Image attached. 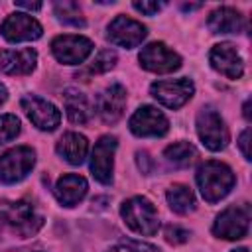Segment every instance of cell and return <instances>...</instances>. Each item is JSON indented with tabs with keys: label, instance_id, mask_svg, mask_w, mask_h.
<instances>
[{
	"label": "cell",
	"instance_id": "cell-1",
	"mask_svg": "<svg viewBox=\"0 0 252 252\" xmlns=\"http://www.w3.org/2000/svg\"><path fill=\"white\" fill-rule=\"evenodd\" d=\"M195 181H197V187H199L203 199L207 203H217L230 193V189L236 183V177L226 163L209 159L197 167Z\"/></svg>",
	"mask_w": 252,
	"mask_h": 252
},
{
	"label": "cell",
	"instance_id": "cell-2",
	"mask_svg": "<svg viewBox=\"0 0 252 252\" xmlns=\"http://www.w3.org/2000/svg\"><path fill=\"white\" fill-rule=\"evenodd\" d=\"M0 224H4L10 232H14L20 238H30L41 228L43 217L35 211L33 203L28 199L2 201L0 203Z\"/></svg>",
	"mask_w": 252,
	"mask_h": 252
},
{
	"label": "cell",
	"instance_id": "cell-3",
	"mask_svg": "<svg viewBox=\"0 0 252 252\" xmlns=\"http://www.w3.org/2000/svg\"><path fill=\"white\" fill-rule=\"evenodd\" d=\"M120 217L132 232L142 236H154L159 228V219L154 203L142 195L126 199L120 207Z\"/></svg>",
	"mask_w": 252,
	"mask_h": 252
},
{
	"label": "cell",
	"instance_id": "cell-4",
	"mask_svg": "<svg viewBox=\"0 0 252 252\" xmlns=\"http://www.w3.org/2000/svg\"><path fill=\"white\" fill-rule=\"evenodd\" d=\"M197 136L201 144L211 152H220L226 148L230 134L222 116L213 106H203L197 112Z\"/></svg>",
	"mask_w": 252,
	"mask_h": 252
},
{
	"label": "cell",
	"instance_id": "cell-5",
	"mask_svg": "<svg viewBox=\"0 0 252 252\" xmlns=\"http://www.w3.org/2000/svg\"><path fill=\"white\" fill-rule=\"evenodd\" d=\"M250 228V205H232L217 215L213 222V234L224 240H240L248 234Z\"/></svg>",
	"mask_w": 252,
	"mask_h": 252
},
{
	"label": "cell",
	"instance_id": "cell-6",
	"mask_svg": "<svg viewBox=\"0 0 252 252\" xmlns=\"http://www.w3.org/2000/svg\"><path fill=\"white\" fill-rule=\"evenodd\" d=\"M35 165V150L30 146H16L0 156V181L6 185L18 183Z\"/></svg>",
	"mask_w": 252,
	"mask_h": 252
},
{
	"label": "cell",
	"instance_id": "cell-7",
	"mask_svg": "<svg viewBox=\"0 0 252 252\" xmlns=\"http://www.w3.org/2000/svg\"><path fill=\"white\" fill-rule=\"evenodd\" d=\"M128 128L138 138H161L169 130L167 116L152 104H142L128 120Z\"/></svg>",
	"mask_w": 252,
	"mask_h": 252
},
{
	"label": "cell",
	"instance_id": "cell-8",
	"mask_svg": "<svg viewBox=\"0 0 252 252\" xmlns=\"http://www.w3.org/2000/svg\"><path fill=\"white\" fill-rule=\"evenodd\" d=\"M150 94L159 104L175 110L191 100V96L195 94V85L187 77L173 79V81H156L150 85Z\"/></svg>",
	"mask_w": 252,
	"mask_h": 252
},
{
	"label": "cell",
	"instance_id": "cell-9",
	"mask_svg": "<svg viewBox=\"0 0 252 252\" xmlns=\"http://www.w3.org/2000/svg\"><path fill=\"white\" fill-rule=\"evenodd\" d=\"M148 35V28L134 20V18H128L124 14H118L106 28V37L112 45H118V47H126V49H132V47H138Z\"/></svg>",
	"mask_w": 252,
	"mask_h": 252
},
{
	"label": "cell",
	"instance_id": "cell-10",
	"mask_svg": "<svg viewBox=\"0 0 252 252\" xmlns=\"http://www.w3.org/2000/svg\"><path fill=\"white\" fill-rule=\"evenodd\" d=\"M94 45L85 35H57L51 41L53 57L63 65H81L91 53Z\"/></svg>",
	"mask_w": 252,
	"mask_h": 252
},
{
	"label": "cell",
	"instance_id": "cell-11",
	"mask_svg": "<svg viewBox=\"0 0 252 252\" xmlns=\"http://www.w3.org/2000/svg\"><path fill=\"white\" fill-rule=\"evenodd\" d=\"M138 61L150 73H173L181 67V55L169 49L163 41H154L142 47Z\"/></svg>",
	"mask_w": 252,
	"mask_h": 252
},
{
	"label": "cell",
	"instance_id": "cell-12",
	"mask_svg": "<svg viewBox=\"0 0 252 252\" xmlns=\"http://www.w3.org/2000/svg\"><path fill=\"white\" fill-rule=\"evenodd\" d=\"M20 106L26 112V116L30 118V122L35 128H39V130L51 132L61 122L59 108L53 102H49V100H45V98H41L37 94H26V96H22Z\"/></svg>",
	"mask_w": 252,
	"mask_h": 252
},
{
	"label": "cell",
	"instance_id": "cell-13",
	"mask_svg": "<svg viewBox=\"0 0 252 252\" xmlns=\"http://www.w3.org/2000/svg\"><path fill=\"white\" fill-rule=\"evenodd\" d=\"M116 146H118L116 136L106 134V136H100L98 142L93 148V154H91V173L102 185H110L112 183Z\"/></svg>",
	"mask_w": 252,
	"mask_h": 252
},
{
	"label": "cell",
	"instance_id": "cell-14",
	"mask_svg": "<svg viewBox=\"0 0 252 252\" xmlns=\"http://www.w3.org/2000/svg\"><path fill=\"white\" fill-rule=\"evenodd\" d=\"M0 33L6 41H12V43L33 41V39H39L43 35V28L30 14L14 12V14L6 16L4 22L0 24Z\"/></svg>",
	"mask_w": 252,
	"mask_h": 252
},
{
	"label": "cell",
	"instance_id": "cell-15",
	"mask_svg": "<svg viewBox=\"0 0 252 252\" xmlns=\"http://www.w3.org/2000/svg\"><path fill=\"white\" fill-rule=\"evenodd\" d=\"M209 63L217 73L224 75L226 79H240L244 73V61H242L236 45H232L228 41H220V43L213 45V49L209 53Z\"/></svg>",
	"mask_w": 252,
	"mask_h": 252
},
{
	"label": "cell",
	"instance_id": "cell-16",
	"mask_svg": "<svg viewBox=\"0 0 252 252\" xmlns=\"http://www.w3.org/2000/svg\"><path fill=\"white\" fill-rule=\"evenodd\" d=\"M126 100H128V94L120 83L108 85L96 98V112L100 120L104 124H116L124 114Z\"/></svg>",
	"mask_w": 252,
	"mask_h": 252
},
{
	"label": "cell",
	"instance_id": "cell-17",
	"mask_svg": "<svg viewBox=\"0 0 252 252\" xmlns=\"http://www.w3.org/2000/svg\"><path fill=\"white\" fill-rule=\"evenodd\" d=\"M37 65V51L26 49H2L0 51V73L6 75H30Z\"/></svg>",
	"mask_w": 252,
	"mask_h": 252
},
{
	"label": "cell",
	"instance_id": "cell-18",
	"mask_svg": "<svg viewBox=\"0 0 252 252\" xmlns=\"http://www.w3.org/2000/svg\"><path fill=\"white\" fill-rule=\"evenodd\" d=\"M89 189V183L83 175L77 173H65L55 183V197L63 207H75L79 201L85 199Z\"/></svg>",
	"mask_w": 252,
	"mask_h": 252
},
{
	"label": "cell",
	"instance_id": "cell-19",
	"mask_svg": "<svg viewBox=\"0 0 252 252\" xmlns=\"http://www.w3.org/2000/svg\"><path fill=\"white\" fill-rule=\"evenodd\" d=\"M55 152L71 165H81L89 154V140L79 134V132H67L63 134L57 144H55Z\"/></svg>",
	"mask_w": 252,
	"mask_h": 252
},
{
	"label": "cell",
	"instance_id": "cell-20",
	"mask_svg": "<svg viewBox=\"0 0 252 252\" xmlns=\"http://www.w3.org/2000/svg\"><path fill=\"white\" fill-rule=\"evenodd\" d=\"M207 26L213 33H238L244 28V18L238 10L230 6H220L209 14Z\"/></svg>",
	"mask_w": 252,
	"mask_h": 252
},
{
	"label": "cell",
	"instance_id": "cell-21",
	"mask_svg": "<svg viewBox=\"0 0 252 252\" xmlns=\"http://www.w3.org/2000/svg\"><path fill=\"white\" fill-rule=\"evenodd\" d=\"M63 106H65L67 118L73 124H87L93 116V108H91L89 98L77 89H67L63 93Z\"/></svg>",
	"mask_w": 252,
	"mask_h": 252
},
{
	"label": "cell",
	"instance_id": "cell-22",
	"mask_svg": "<svg viewBox=\"0 0 252 252\" xmlns=\"http://www.w3.org/2000/svg\"><path fill=\"white\" fill-rule=\"evenodd\" d=\"M165 199H167V205L173 213L177 215H187V213H193L195 211V195L193 191L183 185V183H175L167 189L165 193Z\"/></svg>",
	"mask_w": 252,
	"mask_h": 252
},
{
	"label": "cell",
	"instance_id": "cell-23",
	"mask_svg": "<svg viewBox=\"0 0 252 252\" xmlns=\"http://www.w3.org/2000/svg\"><path fill=\"white\" fill-rule=\"evenodd\" d=\"M163 158H165V161H167L169 165H173V167H177V169H183V167H189V165L195 161L197 150H195V146H193L191 142L181 140V142L169 144V146L163 150Z\"/></svg>",
	"mask_w": 252,
	"mask_h": 252
},
{
	"label": "cell",
	"instance_id": "cell-24",
	"mask_svg": "<svg viewBox=\"0 0 252 252\" xmlns=\"http://www.w3.org/2000/svg\"><path fill=\"white\" fill-rule=\"evenodd\" d=\"M53 12L57 16L59 22L73 26V28H83L85 26V18L81 12V6L73 0H59L53 4Z\"/></svg>",
	"mask_w": 252,
	"mask_h": 252
},
{
	"label": "cell",
	"instance_id": "cell-25",
	"mask_svg": "<svg viewBox=\"0 0 252 252\" xmlns=\"http://www.w3.org/2000/svg\"><path fill=\"white\" fill-rule=\"evenodd\" d=\"M116 59H118V57H116V51H114V49H102V51H98V55H96L83 71L77 73V77H81V79L87 81V77L106 73V71H110V69L116 65Z\"/></svg>",
	"mask_w": 252,
	"mask_h": 252
},
{
	"label": "cell",
	"instance_id": "cell-26",
	"mask_svg": "<svg viewBox=\"0 0 252 252\" xmlns=\"http://www.w3.org/2000/svg\"><path fill=\"white\" fill-rule=\"evenodd\" d=\"M22 130L20 118L16 114H0V144L14 140Z\"/></svg>",
	"mask_w": 252,
	"mask_h": 252
},
{
	"label": "cell",
	"instance_id": "cell-27",
	"mask_svg": "<svg viewBox=\"0 0 252 252\" xmlns=\"http://www.w3.org/2000/svg\"><path fill=\"white\" fill-rule=\"evenodd\" d=\"M108 252H161L158 246L148 244V242H140V240H126L120 242L116 246H112Z\"/></svg>",
	"mask_w": 252,
	"mask_h": 252
},
{
	"label": "cell",
	"instance_id": "cell-28",
	"mask_svg": "<svg viewBox=\"0 0 252 252\" xmlns=\"http://www.w3.org/2000/svg\"><path fill=\"white\" fill-rule=\"evenodd\" d=\"M163 236H165V240L169 244H183V242L189 240V230H185V228H181L177 224H169V226H165Z\"/></svg>",
	"mask_w": 252,
	"mask_h": 252
},
{
	"label": "cell",
	"instance_id": "cell-29",
	"mask_svg": "<svg viewBox=\"0 0 252 252\" xmlns=\"http://www.w3.org/2000/svg\"><path fill=\"white\" fill-rule=\"evenodd\" d=\"M163 6H165V2H134V4H132L134 10H138L140 14H146V16L158 14Z\"/></svg>",
	"mask_w": 252,
	"mask_h": 252
},
{
	"label": "cell",
	"instance_id": "cell-30",
	"mask_svg": "<svg viewBox=\"0 0 252 252\" xmlns=\"http://www.w3.org/2000/svg\"><path fill=\"white\" fill-rule=\"evenodd\" d=\"M238 148H240L244 159L250 161V159H252V158H250V128H246V130L238 136Z\"/></svg>",
	"mask_w": 252,
	"mask_h": 252
},
{
	"label": "cell",
	"instance_id": "cell-31",
	"mask_svg": "<svg viewBox=\"0 0 252 252\" xmlns=\"http://www.w3.org/2000/svg\"><path fill=\"white\" fill-rule=\"evenodd\" d=\"M136 159H138V167H140V171L148 175V173L152 171V159H150L148 152H138V154H136Z\"/></svg>",
	"mask_w": 252,
	"mask_h": 252
},
{
	"label": "cell",
	"instance_id": "cell-32",
	"mask_svg": "<svg viewBox=\"0 0 252 252\" xmlns=\"http://www.w3.org/2000/svg\"><path fill=\"white\" fill-rule=\"evenodd\" d=\"M16 8H24V10H30V12H37L41 8V2H26V0H14Z\"/></svg>",
	"mask_w": 252,
	"mask_h": 252
},
{
	"label": "cell",
	"instance_id": "cell-33",
	"mask_svg": "<svg viewBox=\"0 0 252 252\" xmlns=\"http://www.w3.org/2000/svg\"><path fill=\"white\" fill-rule=\"evenodd\" d=\"M6 100H8V89H6V87L0 83V106H2Z\"/></svg>",
	"mask_w": 252,
	"mask_h": 252
},
{
	"label": "cell",
	"instance_id": "cell-34",
	"mask_svg": "<svg viewBox=\"0 0 252 252\" xmlns=\"http://www.w3.org/2000/svg\"><path fill=\"white\" fill-rule=\"evenodd\" d=\"M242 114H244V118L250 122V98L244 102V106H242Z\"/></svg>",
	"mask_w": 252,
	"mask_h": 252
},
{
	"label": "cell",
	"instance_id": "cell-35",
	"mask_svg": "<svg viewBox=\"0 0 252 252\" xmlns=\"http://www.w3.org/2000/svg\"><path fill=\"white\" fill-rule=\"evenodd\" d=\"M199 6H201V4H183L181 8H183V10H195V8H199Z\"/></svg>",
	"mask_w": 252,
	"mask_h": 252
},
{
	"label": "cell",
	"instance_id": "cell-36",
	"mask_svg": "<svg viewBox=\"0 0 252 252\" xmlns=\"http://www.w3.org/2000/svg\"><path fill=\"white\" fill-rule=\"evenodd\" d=\"M230 252H248V248L242 246V248H234V250H230Z\"/></svg>",
	"mask_w": 252,
	"mask_h": 252
}]
</instances>
